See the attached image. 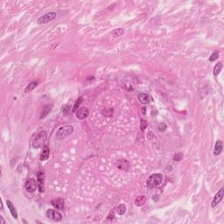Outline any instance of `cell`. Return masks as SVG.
<instances>
[{
    "label": "cell",
    "instance_id": "obj_22",
    "mask_svg": "<svg viewBox=\"0 0 224 224\" xmlns=\"http://www.w3.org/2000/svg\"><path fill=\"white\" fill-rule=\"evenodd\" d=\"M219 58V52L218 51H215L209 57V61H215Z\"/></svg>",
    "mask_w": 224,
    "mask_h": 224
},
{
    "label": "cell",
    "instance_id": "obj_26",
    "mask_svg": "<svg viewBox=\"0 0 224 224\" xmlns=\"http://www.w3.org/2000/svg\"><path fill=\"white\" fill-rule=\"evenodd\" d=\"M166 123H159L158 124V131H165L166 130Z\"/></svg>",
    "mask_w": 224,
    "mask_h": 224
},
{
    "label": "cell",
    "instance_id": "obj_12",
    "mask_svg": "<svg viewBox=\"0 0 224 224\" xmlns=\"http://www.w3.org/2000/svg\"><path fill=\"white\" fill-rule=\"evenodd\" d=\"M6 205H7V208H8V209L10 210L11 215L13 216V218L18 219V213H17V210H16L14 205L12 204V202H11L10 200H6Z\"/></svg>",
    "mask_w": 224,
    "mask_h": 224
},
{
    "label": "cell",
    "instance_id": "obj_27",
    "mask_svg": "<svg viewBox=\"0 0 224 224\" xmlns=\"http://www.w3.org/2000/svg\"><path fill=\"white\" fill-rule=\"evenodd\" d=\"M147 125H148L147 121H146L145 119H141V130L144 131L147 127Z\"/></svg>",
    "mask_w": 224,
    "mask_h": 224
},
{
    "label": "cell",
    "instance_id": "obj_19",
    "mask_svg": "<svg viewBox=\"0 0 224 224\" xmlns=\"http://www.w3.org/2000/svg\"><path fill=\"white\" fill-rule=\"evenodd\" d=\"M38 81H32L30 84H28V86L25 89V93H28V92H31L32 90H34L36 87L38 86Z\"/></svg>",
    "mask_w": 224,
    "mask_h": 224
},
{
    "label": "cell",
    "instance_id": "obj_16",
    "mask_svg": "<svg viewBox=\"0 0 224 224\" xmlns=\"http://www.w3.org/2000/svg\"><path fill=\"white\" fill-rule=\"evenodd\" d=\"M138 99L142 104H147L149 103V96L146 93H140L138 95Z\"/></svg>",
    "mask_w": 224,
    "mask_h": 224
},
{
    "label": "cell",
    "instance_id": "obj_18",
    "mask_svg": "<svg viewBox=\"0 0 224 224\" xmlns=\"http://www.w3.org/2000/svg\"><path fill=\"white\" fill-rule=\"evenodd\" d=\"M222 70H223V63H222V62H218V63L215 66V68H214V71H213L214 75H215V76H217V75L221 73Z\"/></svg>",
    "mask_w": 224,
    "mask_h": 224
},
{
    "label": "cell",
    "instance_id": "obj_23",
    "mask_svg": "<svg viewBox=\"0 0 224 224\" xmlns=\"http://www.w3.org/2000/svg\"><path fill=\"white\" fill-rule=\"evenodd\" d=\"M81 102H82V97H79L78 98V100L75 102V105H74V107H73V110H72V111L75 112L76 111V110H77V108L79 107V105L81 103Z\"/></svg>",
    "mask_w": 224,
    "mask_h": 224
},
{
    "label": "cell",
    "instance_id": "obj_2",
    "mask_svg": "<svg viewBox=\"0 0 224 224\" xmlns=\"http://www.w3.org/2000/svg\"><path fill=\"white\" fill-rule=\"evenodd\" d=\"M163 181V174L162 173H153L150 175L146 180V186L151 189L158 187Z\"/></svg>",
    "mask_w": 224,
    "mask_h": 224
},
{
    "label": "cell",
    "instance_id": "obj_24",
    "mask_svg": "<svg viewBox=\"0 0 224 224\" xmlns=\"http://www.w3.org/2000/svg\"><path fill=\"white\" fill-rule=\"evenodd\" d=\"M61 111H62V112L64 113V115H68V112L70 111V108H69V106H68V105H64V106H62Z\"/></svg>",
    "mask_w": 224,
    "mask_h": 224
},
{
    "label": "cell",
    "instance_id": "obj_8",
    "mask_svg": "<svg viewBox=\"0 0 224 224\" xmlns=\"http://www.w3.org/2000/svg\"><path fill=\"white\" fill-rule=\"evenodd\" d=\"M223 195L224 187H222V188L217 192V193L215 195V197H214V199H213V201H212V203H211V208H215V207L222 201V200H223Z\"/></svg>",
    "mask_w": 224,
    "mask_h": 224
},
{
    "label": "cell",
    "instance_id": "obj_21",
    "mask_svg": "<svg viewBox=\"0 0 224 224\" xmlns=\"http://www.w3.org/2000/svg\"><path fill=\"white\" fill-rule=\"evenodd\" d=\"M51 109H52V105H46L43 108V110H42V113L40 115V118H44L49 113V111H51Z\"/></svg>",
    "mask_w": 224,
    "mask_h": 224
},
{
    "label": "cell",
    "instance_id": "obj_29",
    "mask_svg": "<svg viewBox=\"0 0 224 224\" xmlns=\"http://www.w3.org/2000/svg\"><path fill=\"white\" fill-rule=\"evenodd\" d=\"M142 111H143V112H142V113L145 115V114H146V108H143V109H142Z\"/></svg>",
    "mask_w": 224,
    "mask_h": 224
},
{
    "label": "cell",
    "instance_id": "obj_15",
    "mask_svg": "<svg viewBox=\"0 0 224 224\" xmlns=\"http://www.w3.org/2000/svg\"><path fill=\"white\" fill-rule=\"evenodd\" d=\"M146 200H147V198H146V195H140V196L136 198V200H135V205L137 207H142V206H144L146 204Z\"/></svg>",
    "mask_w": 224,
    "mask_h": 224
},
{
    "label": "cell",
    "instance_id": "obj_20",
    "mask_svg": "<svg viewBox=\"0 0 224 224\" xmlns=\"http://www.w3.org/2000/svg\"><path fill=\"white\" fill-rule=\"evenodd\" d=\"M123 34H124V31L123 28H116L111 32V34L114 37H119V36L123 35Z\"/></svg>",
    "mask_w": 224,
    "mask_h": 224
},
{
    "label": "cell",
    "instance_id": "obj_3",
    "mask_svg": "<svg viewBox=\"0 0 224 224\" xmlns=\"http://www.w3.org/2000/svg\"><path fill=\"white\" fill-rule=\"evenodd\" d=\"M46 140V131H40L39 132L37 135L34 137V138L33 139L32 145L34 148H40L41 146H44L45 142Z\"/></svg>",
    "mask_w": 224,
    "mask_h": 224
},
{
    "label": "cell",
    "instance_id": "obj_5",
    "mask_svg": "<svg viewBox=\"0 0 224 224\" xmlns=\"http://www.w3.org/2000/svg\"><path fill=\"white\" fill-rule=\"evenodd\" d=\"M46 215L47 218L54 222H60L62 220V215L59 211L54 209H47Z\"/></svg>",
    "mask_w": 224,
    "mask_h": 224
},
{
    "label": "cell",
    "instance_id": "obj_14",
    "mask_svg": "<svg viewBox=\"0 0 224 224\" xmlns=\"http://www.w3.org/2000/svg\"><path fill=\"white\" fill-rule=\"evenodd\" d=\"M223 141L221 140H217V142L215 143V149H214V154L215 156H218L221 154V152L223 151Z\"/></svg>",
    "mask_w": 224,
    "mask_h": 224
},
{
    "label": "cell",
    "instance_id": "obj_4",
    "mask_svg": "<svg viewBox=\"0 0 224 224\" xmlns=\"http://www.w3.org/2000/svg\"><path fill=\"white\" fill-rule=\"evenodd\" d=\"M56 17H57L56 12L50 11V12L46 13L45 15L39 17V18L38 19L37 23L39 25H45V24H47V23H49L50 21L54 20Z\"/></svg>",
    "mask_w": 224,
    "mask_h": 224
},
{
    "label": "cell",
    "instance_id": "obj_13",
    "mask_svg": "<svg viewBox=\"0 0 224 224\" xmlns=\"http://www.w3.org/2000/svg\"><path fill=\"white\" fill-rule=\"evenodd\" d=\"M49 155H50V149L47 146H45L44 148L41 151V154H40V157H39V159L41 161H46L49 158Z\"/></svg>",
    "mask_w": 224,
    "mask_h": 224
},
{
    "label": "cell",
    "instance_id": "obj_17",
    "mask_svg": "<svg viewBox=\"0 0 224 224\" xmlns=\"http://www.w3.org/2000/svg\"><path fill=\"white\" fill-rule=\"evenodd\" d=\"M116 214L119 215H124L125 212H126V206H125L124 204H120L119 206H117V207L116 208Z\"/></svg>",
    "mask_w": 224,
    "mask_h": 224
},
{
    "label": "cell",
    "instance_id": "obj_7",
    "mask_svg": "<svg viewBox=\"0 0 224 224\" xmlns=\"http://www.w3.org/2000/svg\"><path fill=\"white\" fill-rule=\"evenodd\" d=\"M38 187V182L37 180H35V179L34 178H29L25 185V188L28 193H34L35 192V190L37 189Z\"/></svg>",
    "mask_w": 224,
    "mask_h": 224
},
{
    "label": "cell",
    "instance_id": "obj_25",
    "mask_svg": "<svg viewBox=\"0 0 224 224\" xmlns=\"http://www.w3.org/2000/svg\"><path fill=\"white\" fill-rule=\"evenodd\" d=\"M182 157H183V154H182L181 152H179V153H176V154L174 155L173 159H174L175 161H180V160L182 158Z\"/></svg>",
    "mask_w": 224,
    "mask_h": 224
},
{
    "label": "cell",
    "instance_id": "obj_11",
    "mask_svg": "<svg viewBox=\"0 0 224 224\" xmlns=\"http://www.w3.org/2000/svg\"><path fill=\"white\" fill-rule=\"evenodd\" d=\"M116 167L119 170H123V171H128L129 168H130V163L126 159H119V160H117L116 163Z\"/></svg>",
    "mask_w": 224,
    "mask_h": 224
},
{
    "label": "cell",
    "instance_id": "obj_28",
    "mask_svg": "<svg viewBox=\"0 0 224 224\" xmlns=\"http://www.w3.org/2000/svg\"><path fill=\"white\" fill-rule=\"evenodd\" d=\"M0 219H1V223H6V222L4 220V218H3L2 216H0Z\"/></svg>",
    "mask_w": 224,
    "mask_h": 224
},
{
    "label": "cell",
    "instance_id": "obj_1",
    "mask_svg": "<svg viewBox=\"0 0 224 224\" xmlns=\"http://www.w3.org/2000/svg\"><path fill=\"white\" fill-rule=\"evenodd\" d=\"M74 132V127L72 125H64L60 127L56 133H55V138L57 140H64L65 138L71 136Z\"/></svg>",
    "mask_w": 224,
    "mask_h": 224
},
{
    "label": "cell",
    "instance_id": "obj_10",
    "mask_svg": "<svg viewBox=\"0 0 224 224\" xmlns=\"http://www.w3.org/2000/svg\"><path fill=\"white\" fill-rule=\"evenodd\" d=\"M51 204L57 210H63L64 209V200L61 198H56V199L52 200Z\"/></svg>",
    "mask_w": 224,
    "mask_h": 224
},
{
    "label": "cell",
    "instance_id": "obj_6",
    "mask_svg": "<svg viewBox=\"0 0 224 224\" xmlns=\"http://www.w3.org/2000/svg\"><path fill=\"white\" fill-rule=\"evenodd\" d=\"M38 188L39 193L45 192V173L42 170L39 171L37 173Z\"/></svg>",
    "mask_w": 224,
    "mask_h": 224
},
{
    "label": "cell",
    "instance_id": "obj_9",
    "mask_svg": "<svg viewBox=\"0 0 224 224\" xmlns=\"http://www.w3.org/2000/svg\"><path fill=\"white\" fill-rule=\"evenodd\" d=\"M89 116V110L87 107H81L76 111V117L79 120H84Z\"/></svg>",
    "mask_w": 224,
    "mask_h": 224
}]
</instances>
